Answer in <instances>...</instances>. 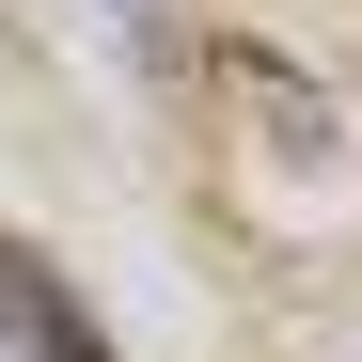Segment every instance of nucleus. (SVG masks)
<instances>
[{
    "label": "nucleus",
    "instance_id": "nucleus-1",
    "mask_svg": "<svg viewBox=\"0 0 362 362\" xmlns=\"http://www.w3.org/2000/svg\"><path fill=\"white\" fill-rule=\"evenodd\" d=\"M0 346H16V362H110V331L79 315V284L47 252H16V236H0Z\"/></svg>",
    "mask_w": 362,
    "mask_h": 362
}]
</instances>
